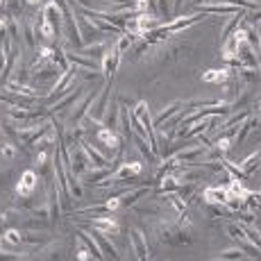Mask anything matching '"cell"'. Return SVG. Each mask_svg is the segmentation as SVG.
<instances>
[{"mask_svg":"<svg viewBox=\"0 0 261 261\" xmlns=\"http://www.w3.org/2000/svg\"><path fill=\"white\" fill-rule=\"evenodd\" d=\"M80 145L84 148V152L89 154V159H91V164H93V168H107V166H112L114 164V159H109V157H105L100 150H95L91 143H89V139L84 137L82 141H80Z\"/></svg>","mask_w":261,"mask_h":261,"instance_id":"obj_11","label":"cell"},{"mask_svg":"<svg viewBox=\"0 0 261 261\" xmlns=\"http://www.w3.org/2000/svg\"><path fill=\"white\" fill-rule=\"evenodd\" d=\"M100 91L98 89H91L89 93H84V100H80V102H75V107L71 109V116H68V120H71L73 125H77L80 120H82L84 116H89V109L93 107V102H95V95H98Z\"/></svg>","mask_w":261,"mask_h":261,"instance_id":"obj_7","label":"cell"},{"mask_svg":"<svg viewBox=\"0 0 261 261\" xmlns=\"http://www.w3.org/2000/svg\"><path fill=\"white\" fill-rule=\"evenodd\" d=\"M232 143H234V137H220L218 141L214 143V148H218L220 152H225V154H227L229 150H232Z\"/></svg>","mask_w":261,"mask_h":261,"instance_id":"obj_28","label":"cell"},{"mask_svg":"<svg viewBox=\"0 0 261 261\" xmlns=\"http://www.w3.org/2000/svg\"><path fill=\"white\" fill-rule=\"evenodd\" d=\"M95 77H100V71H89V68H82V71H80L77 68V80H95Z\"/></svg>","mask_w":261,"mask_h":261,"instance_id":"obj_29","label":"cell"},{"mask_svg":"<svg viewBox=\"0 0 261 261\" xmlns=\"http://www.w3.org/2000/svg\"><path fill=\"white\" fill-rule=\"evenodd\" d=\"M120 57H123V55L118 53V48L116 46H109V50L105 53V57L100 59V75H102L107 82H112L114 75H116L118 64H120Z\"/></svg>","mask_w":261,"mask_h":261,"instance_id":"obj_5","label":"cell"},{"mask_svg":"<svg viewBox=\"0 0 261 261\" xmlns=\"http://www.w3.org/2000/svg\"><path fill=\"white\" fill-rule=\"evenodd\" d=\"M30 259H32V257H25V259H18V261H30Z\"/></svg>","mask_w":261,"mask_h":261,"instance_id":"obj_35","label":"cell"},{"mask_svg":"<svg viewBox=\"0 0 261 261\" xmlns=\"http://www.w3.org/2000/svg\"><path fill=\"white\" fill-rule=\"evenodd\" d=\"M7 32V16H0V34Z\"/></svg>","mask_w":261,"mask_h":261,"instance_id":"obj_33","label":"cell"},{"mask_svg":"<svg viewBox=\"0 0 261 261\" xmlns=\"http://www.w3.org/2000/svg\"><path fill=\"white\" fill-rule=\"evenodd\" d=\"M259 125H261V116H257V114L250 112V116L239 125V132L234 134V141H237V143H243L245 139L250 137V132H252L254 127H259Z\"/></svg>","mask_w":261,"mask_h":261,"instance_id":"obj_15","label":"cell"},{"mask_svg":"<svg viewBox=\"0 0 261 261\" xmlns=\"http://www.w3.org/2000/svg\"><path fill=\"white\" fill-rule=\"evenodd\" d=\"M7 34L14 41H21V25H18L16 16H7Z\"/></svg>","mask_w":261,"mask_h":261,"instance_id":"obj_25","label":"cell"},{"mask_svg":"<svg viewBox=\"0 0 261 261\" xmlns=\"http://www.w3.org/2000/svg\"><path fill=\"white\" fill-rule=\"evenodd\" d=\"M134 12H137V16L150 12V0H134Z\"/></svg>","mask_w":261,"mask_h":261,"instance_id":"obj_30","label":"cell"},{"mask_svg":"<svg viewBox=\"0 0 261 261\" xmlns=\"http://www.w3.org/2000/svg\"><path fill=\"white\" fill-rule=\"evenodd\" d=\"M57 141H59L57 132H48V134H43L32 148H37V152H41V150H53V148H57Z\"/></svg>","mask_w":261,"mask_h":261,"instance_id":"obj_23","label":"cell"},{"mask_svg":"<svg viewBox=\"0 0 261 261\" xmlns=\"http://www.w3.org/2000/svg\"><path fill=\"white\" fill-rule=\"evenodd\" d=\"M68 170L75 175V177H84V175L89 173V170H93V164L91 159H89V154L84 152L82 145H75L71 150V154H68Z\"/></svg>","mask_w":261,"mask_h":261,"instance_id":"obj_2","label":"cell"},{"mask_svg":"<svg viewBox=\"0 0 261 261\" xmlns=\"http://www.w3.org/2000/svg\"><path fill=\"white\" fill-rule=\"evenodd\" d=\"M25 5H28V7H41L43 0H25Z\"/></svg>","mask_w":261,"mask_h":261,"instance_id":"obj_32","label":"cell"},{"mask_svg":"<svg viewBox=\"0 0 261 261\" xmlns=\"http://www.w3.org/2000/svg\"><path fill=\"white\" fill-rule=\"evenodd\" d=\"M5 5H7V0H0V9H3V7H5Z\"/></svg>","mask_w":261,"mask_h":261,"instance_id":"obj_34","label":"cell"},{"mask_svg":"<svg viewBox=\"0 0 261 261\" xmlns=\"http://www.w3.org/2000/svg\"><path fill=\"white\" fill-rule=\"evenodd\" d=\"M229 198H232V193H229L227 184H212V187L202 189V200L209 204H220V207H227Z\"/></svg>","mask_w":261,"mask_h":261,"instance_id":"obj_6","label":"cell"},{"mask_svg":"<svg viewBox=\"0 0 261 261\" xmlns=\"http://www.w3.org/2000/svg\"><path fill=\"white\" fill-rule=\"evenodd\" d=\"M0 157H3V159H14V157H18V145L14 143V141L3 143V145H0Z\"/></svg>","mask_w":261,"mask_h":261,"instance_id":"obj_26","label":"cell"},{"mask_svg":"<svg viewBox=\"0 0 261 261\" xmlns=\"http://www.w3.org/2000/svg\"><path fill=\"white\" fill-rule=\"evenodd\" d=\"M5 91H9V93H16V95H30V98H37V89L34 87H30V84H21V82H12L9 80L7 84H5Z\"/></svg>","mask_w":261,"mask_h":261,"instance_id":"obj_20","label":"cell"},{"mask_svg":"<svg viewBox=\"0 0 261 261\" xmlns=\"http://www.w3.org/2000/svg\"><path fill=\"white\" fill-rule=\"evenodd\" d=\"M234 77V71L229 68H209V71L202 73V82L207 84H225Z\"/></svg>","mask_w":261,"mask_h":261,"instance_id":"obj_16","label":"cell"},{"mask_svg":"<svg viewBox=\"0 0 261 261\" xmlns=\"http://www.w3.org/2000/svg\"><path fill=\"white\" fill-rule=\"evenodd\" d=\"M37 184H39V173L37 170H23L21 177H18L16 187H14V193H16V198L21 200H28L34 195V191H37Z\"/></svg>","mask_w":261,"mask_h":261,"instance_id":"obj_3","label":"cell"},{"mask_svg":"<svg viewBox=\"0 0 261 261\" xmlns=\"http://www.w3.org/2000/svg\"><path fill=\"white\" fill-rule=\"evenodd\" d=\"M148 193H150L148 184H143V187H137V189H127L123 195H120V202H123V207H134V204H139V200L145 198Z\"/></svg>","mask_w":261,"mask_h":261,"instance_id":"obj_18","label":"cell"},{"mask_svg":"<svg viewBox=\"0 0 261 261\" xmlns=\"http://www.w3.org/2000/svg\"><path fill=\"white\" fill-rule=\"evenodd\" d=\"M212 261H225V259H220V257H216V259H212Z\"/></svg>","mask_w":261,"mask_h":261,"instance_id":"obj_36","label":"cell"},{"mask_svg":"<svg viewBox=\"0 0 261 261\" xmlns=\"http://www.w3.org/2000/svg\"><path fill=\"white\" fill-rule=\"evenodd\" d=\"M179 189H182V179H179L175 173H170V175H164V177L159 179V187L154 193L162 198V195H168V193H177Z\"/></svg>","mask_w":261,"mask_h":261,"instance_id":"obj_13","label":"cell"},{"mask_svg":"<svg viewBox=\"0 0 261 261\" xmlns=\"http://www.w3.org/2000/svg\"><path fill=\"white\" fill-rule=\"evenodd\" d=\"M143 164L141 162H125V164H120V166L116 168V173L114 175H109L105 182H100L98 184V189H109V184H132L134 179L139 177V175L143 173Z\"/></svg>","mask_w":261,"mask_h":261,"instance_id":"obj_1","label":"cell"},{"mask_svg":"<svg viewBox=\"0 0 261 261\" xmlns=\"http://www.w3.org/2000/svg\"><path fill=\"white\" fill-rule=\"evenodd\" d=\"M218 257H220V259H225V261H243V259H248V254H245L243 250L239 248V245H229V248L220 250Z\"/></svg>","mask_w":261,"mask_h":261,"instance_id":"obj_24","label":"cell"},{"mask_svg":"<svg viewBox=\"0 0 261 261\" xmlns=\"http://www.w3.org/2000/svg\"><path fill=\"white\" fill-rule=\"evenodd\" d=\"M112 3H116L118 7H129V5H134V0H112Z\"/></svg>","mask_w":261,"mask_h":261,"instance_id":"obj_31","label":"cell"},{"mask_svg":"<svg viewBox=\"0 0 261 261\" xmlns=\"http://www.w3.org/2000/svg\"><path fill=\"white\" fill-rule=\"evenodd\" d=\"M84 223L95 227L98 232L107 234V237H116V234H120V223L114 220L112 216H95V218H87Z\"/></svg>","mask_w":261,"mask_h":261,"instance_id":"obj_8","label":"cell"},{"mask_svg":"<svg viewBox=\"0 0 261 261\" xmlns=\"http://www.w3.org/2000/svg\"><path fill=\"white\" fill-rule=\"evenodd\" d=\"M21 243H23V234H21V229L7 227V229H5V232H3V245H5V248H9V250H16Z\"/></svg>","mask_w":261,"mask_h":261,"instance_id":"obj_19","label":"cell"},{"mask_svg":"<svg viewBox=\"0 0 261 261\" xmlns=\"http://www.w3.org/2000/svg\"><path fill=\"white\" fill-rule=\"evenodd\" d=\"M182 107H184V102H182V100H177V102H173V105H168V107H164L162 112H159L157 116H154V125H164V123H166V120H168L170 116H175V114H177Z\"/></svg>","mask_w":261,"mask_h":261,"instance_id":"obj_22","label":"cell"},{"mask_svg":"<svg viewBox=\"0 0 261 261\" xmlns=\"http://www.w3.org/2000/svg\"><path fill=\"white\" fill-rule=\"evenodd\" d=\"M239 168H241V177H243V179L252 177V175L261 168V152H259V150H254L252 154H248L243 162H239Z\"/></svg>","mask_w":261,"mask_h":261,"instance_id":"obj_12","label":"cell"},{"mask_svg":"<svg viewBox=\"0 0 261 261\" xmlns=\"http://www.w3.org/2000/svg\"><path fill=\"white\" fill-rule=\"evenodd\" d=\"M129 248H132V254H134L137 261H148L150 252H152V248H150L143 229H137V227L129 229Z\"/></svg>","mask_w":261,"mask_h":261,"instance_id":"obj_4","label":"cell"},{"mask_svg":"<svg viewBox=\"0 0 261 261\" xmlns=\"http://www.w3.org/2000/svg\"><path fill=\"white\" fill-rule=\"evenodd\" d=\"M80 95H84V89L80 87V84H75V87L71 89L68 93H64V98H59L55 105H50L48 107V114H59V112H64L66 107H71L73 102H77V98Z\"/></svg>","mask_w":261,"mask_h":261,"instance_id":"obj_9","label":"cell"},{"mask_svg":"<svg viewBox=\"0 0 261 261\" xmlns=\"http://www.w3.org/2000/svg\"><path fill=\"white\" fill-rule=\"evenodd\" d=\"M107 50H109V41L100 39V41H93V43H87V46L77 48V53L84 55V57H89V59H102Z\"/></svg>","mask_w":261,"mask_h":261,"instance_id":"obj_14","label":"cell"},{"mask_svg":"<svg viewBox=\"0 0 261 261\" xmlns=\"http://www.w3.org/2000/svg\"><path fill=\"white\" fill-rule=\"evenodd\" d=\"M132 139H134V143H137L139 152H141L143 157H145V162H150V164H154V162H157V152H154V150H152V145H150L148 141H145L143 137H139V134H134Z\"/></svg>","mask_w":261,"mask_h":261,"instance_id":"obj_21","label":"cell"},{"mask_svg":"<svg viewBox=\"0 0 261 261\" xmlns=\"http://www.w3.org/2000/svg\"><path fill=\"white\" fill-rule=\"evenodd\" d=\"M64 254H66V248L53 241L34 254V261H64Z\"/></svg>","mask_w":261,"mask_h":261,"instance_id":"obj_10","label":"cell"},{"mask_svg":"<svg viewBox=\"0 0 261 261\" xmlns=\"http://www.w3.org/2000/svg\"><path fill=\"white\" fill-rule=\"evenodd\" d=\"M95 139L100 141V145H105V148H109V150H116L120 145V134L116 132V129L105 127V125L95 132Z\"/></svg>","mask_w":261,"mask_h":261,"instance_id":"obj_17","label":"cell"},{"mask_svg":"<svg viewBox=\"0 0 261 261\" xmlns=\"http://www.w3.org/2000/svg\"><path fill=\"white\" fill-rule=\"evenodd\" d=\"M102 207H105V212H107V214H114V212H118V209H123L120 195H112V198H107L102 202Z\"/></svg>","mask_w":261,"mask_h":261,"instance_id":"obj_27","label":"cell"}]
</instances>
